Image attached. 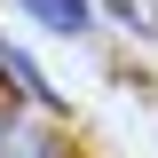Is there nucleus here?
Instances as JSON below:
<instances>
[{"instance_id": "7ed1b4c3", "label": "nucleus", "mask_w": 158, "mask_h": 158, "mask_svg": "<svg viewBox=\"0 0 158 158\" xmlns=\"http://www.w3.org/2000/svg\"><path fill=\"white\" fill-rule=\"evenodd\" d=\"M0 158H56V142L40 127H0Z\"/></svg>"}, {"instance_id": "f257e3e1", "label": "nucleus", "mask_w": 158, "mask_h": 158, "mask_svg": "<svg viewBox=\"0 0 158 158\" xmlns=\"http://www.w3.org/2000/svg\"><path fill=\"white\" fill-rule=\"evenodd\" d=\"M0 87H8L16 103H56V87L40 79V63L24 56V48H8V40H0Z\"/></svg>"}, {"instance_id": "20e7f679", "label": "nucleus", "mask_w": 158, "mask_h": 158, "mask_svg": "<svg viewBox=\"0 0 158 158\" xmlns=\"http://www.w3.org/2000/svg\"><path fill=\"white\" fill-rule=\"evenodd\" d=\"M111 16L127 24V32H142V40H158V0H111Z\"/></svg>"}, {"instance_id": "f03ea898", "label": "nucleus", "mask_w": 158, "mask_h": 158, "mask_svg": "<svg viewBox=\"0 0 158 158\" xmlns=\"http://www.w3.org/2000/svg\"><path fill=\"white\" fill-rule=\"evenodd\" d=\"M24 8H32L48 32H63V40H79L87 24H95V0H24Z\"/></svg>"}]
</instances>
